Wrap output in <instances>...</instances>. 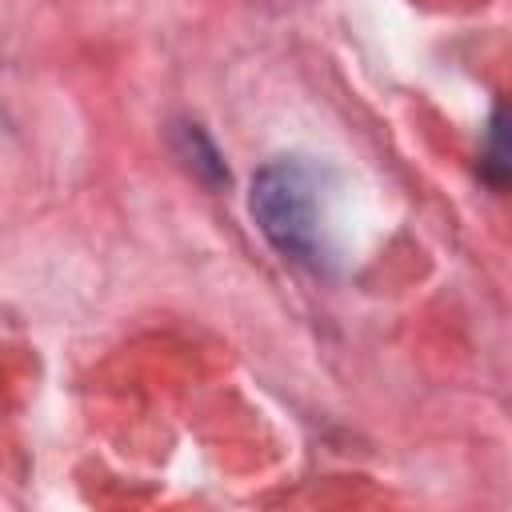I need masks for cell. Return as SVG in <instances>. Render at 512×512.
Returning a JSON list of instances; mask_svg holds the SVG:
<instances>
[{"mask_svg":"<svg viewBox=\"0 0 512 512\" xmlns=\"http://www.w3.org/2000/svg\"><path fill=\"white\" fill-rule=\"evenodd\" d=\"M252 212L268 240L288 256H312L316 248V200L312 184L296 164H272L256 176Z\"/></svg>","mask_w":512,"mask_h":512,"instance_id":"cell-1","label":"cell"}]
</instances>
